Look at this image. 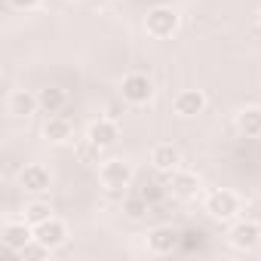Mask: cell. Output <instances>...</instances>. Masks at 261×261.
Instances as JSON below:
<instances>
[{"mask_svg":"<svg viewBox=\"0 0 261 261\" xmlns=\"http://www.w3.org/2000/svg\"><path fill=\"white\" fill-rule=\"evenodd\" d=\"M154 80L148 77V74H142V71H133V74H126L123 77V83H120V98H126L129 105H136V108H142V105H148L151 98H154Z\"/></svg>","mask_w":261,"mask_h":261,"instance_id":"cell-2","label":"cell"},{"mask_svg":"<svg viewBox=\"0 0 261 261\" xmlns=\"http://www.w3.org/2000/svg\"><path fill=\"white\" fill-rule=\"evenodd\" d=\"M19 185H22V191H28V194H34V197H40V194H46V191H49L53 175H49V169H46L43 163H28V166L19 172Z\"/></svg>","mask_w":261,"mask_h":261,"instance_id":"cell-8","label":"cell"},{"mask_svg":"<svg viewBox=\"0 0 261 261\" xmlns=\"http://www.w3.org/2000/svg\"><path fill=\"white\" fill-rule=\"evenodd\" d=\"M258 25H261V10H258Z\"/></svg>","mask_w":261,"mask_h":261,"instance_id":"cell-24","label":"cell"},{"mask_svg":"<svg viewBox=\"0 0 261 261\" xmlns=\"http://www.w3.org/2000/svg\"><path fill=\"white\" fill-rule=\"evenodd\" d=\"M34 237L43 243V246H49V249H59V246H65L68 243V224L62 221V218H46V221H40L37 227H34Z\"/></svg>","mask_w":261,"mask_h":261,"instance_id":"cell-11","label":"cell"},{"mask_svg":"<svg viewBox=\"0 0 261 261\" xmlns=\"http://www.w3.org/2000/svg\"><path fill=\"white\" fill-rule=\"evenodd\" d=\"M169 191H172V197H178V200H194L197 194H200V175L197 172H191V169H175V172H169Z\"/></svg>","mask_w":261,"mask_h":261,"instance_id":"cell-10","label":"cell"},{"mask_svg":"<svg viewBox=\"0 0 261 261\" xmlns=\"http://www.w3.org/2000/svg\"><path fill=\"white\" fill-rule=\"evenodd\" d=\"M10 7H16V10H22V13H31V10L40 7V0H10Z\"/></svg>","mask_w":261,"mask_h":261,"instance_id":"cell-23","label":"cell"},{"mask_svg":"<svg viewBox=\"0 0 261 261\" xmlns=\"http://www.w3.org/2000/svg\"><path fill=\"white\" fill-rule=\"evenodd\" d=\"M86 139H89L98 151H108V148H114L117 139H120V126H117V120H111V117H98V120L89 123Z\"/></svg>","mask_w":261,"mask_h":261,"instance_id":"cell-7","label":"cell"},{"mask_svg":"<svg viewBox=\"0 0 261 261\" xmlns=\"http://www.w3.org/2000/svg\"><path fill=\"white\" fill-rule=\"evenodd\" d=\"M246 218H252L255 224H261V197H252L246 203Z\"/></svg>","mask_w":261,"mask_h":261,"instance_id":"cell-22","label":"cell"},{"mask_svg":"<svg viewBox=\"0 0 261 261\" xmlns=\"http://www.w3.org/2000/svg\"><path fill=\"white\" fill-rule=\"evenodd\" d=\"M178 25H181L178 10H172V7H166V4L148 10V16H145V31H148V37H154V40H169V37L178 31Z\"/></svg>","mask_w":261,"mask_h":261,"instance_id":"cell-1","label":"cell"},{"mask_svg":"<svg viewBox=\"0 0 261 261\" xmlns=\"http://www.w3.org/2000/svg\"><path fill=\"white\" fill-rule=\"evenodd\" d=\"M98 181L105 191L111 194H123L129 185H133V166L126 160H105L98 166Z\"/></svg>","mask_w":261,"mask_h":261,"instance_id":"cell-3","label":"cell"},{"mask_svg":"<svg viewBox=\"0 0 261 261\" xmlns=\"http://www.w3.org/2000/svg\"><path fill=\"white\" fill-rule=\"evenodd\" d=\"M123 212H126V218H142L145 212H148V203H145V197H126L123 200Z\"/></svg>","mask_w":261,"mask_h":261,"instance_id":"cell-20","label":"cell"},{"mask_svg":"<svg viewBox=\"0 0 261 261\" xmlns=\"http://www.w3.org/2000/svg\"><path fill=\"white\" fill-rule=\"evenodd\" d=\"M240 209H243L240 197H237L233 191H227V188H215V191L206 194V212H209L212 218H218V221L233 218Z\"/></svg>","mask_w":261,"mask_h":261,"instance_id":"cell-5","label":"cell"},{"mask_svg":"<svg viewBox=\"0 0 261 261\" xmlns=\"http://www.w3.org/2000/svg\"><path fill=\"white\" fill-rule=\"evenodd\" d=\"M22 215L37 227L40 221H46V218H53V206L46 203V200H28L25 203V209H22Z\"/></svg>","mask_w":261,"mask_h":261,"instance_id":"cell-18","label":"cell"},{"mask_svg":"<svg viewBox=\"0 0 261 261\" xmlns=\"http://www.w3.org/2000/svg\"><path fill=\"white\" fill-rule=\"evenodd\" d=\"M49 252H53V249H49V246H43V243L34 237V240H31V243H28V246L19 252V258H22V261H43Z\"/></svg>","mask_w":261,"mask_h":261,"instance_id":"cell-19","label":"cell"},{"mask_svg":"<svg viewBox=\"0 0 261 261\" xmlns=\"http://www.w3.org/2000/svg\"><path fill=\"white\" fill-rule=\"evenodd\" d=\"M237 129L246 139H261V108H243L237 114Z\"/></svg>","mask_w":261,"mask_h":261,"instance_id":"cell-17","label":"cell"},{"mask_svg":"<svg viewBox=\"0 0 261 261\" xmlns=\"http://www.w3.org/2000/svg\"><path fill=\"white\" fill-rule=\"evenodd\" d=\"M71 136H74V123L68 117H62V114H49L46 117V123H43V139L49 145H65V142H71Z\"/></svg>","mask_w":261,"mask_h":261,"instance_id":"cell-14","label":"cell"},{"mask_svg":"<svg viewBox=\"0 0 261 261\" xmlns=\"http://www.w3.org/2000/svg\"><path fill=\"white\" fill-rule=\"evenodd\" d=\"M7 111L13 117H31L40 111V101H37V92L31 89H13L10 98H7Z\"/></svg>","mask_w":261,"mask_h":261,"instance_id":"cell-15","label":"cell"},{"mask_svg":"<svg viewBox=\"0 0 261 261\" xmlns=\"http://www.w3.org/2000/svg\"><path fill=\"white\" fill-rule=\"evenodd\" d=\"M34 240V224L22 215V218H7L4 227H0V243H4L10 252H22L28 243Z\"/></svg>","mask_w":261,"mask_h":261,"instance_id":"cell-4","label":"cell"},{"mask_svg":"<svg viewBox=\"0 0 261 261\" xmlns=\"http://www.w3.org/2000/svg\"><path fill=\"white\" fill-rule=\"evenodd\" d=\"M111 4H117V0H111Z\"/></svg>","mask_w":261,"mask_h":261,"instance_id":"cell-25","label":"cell"},{"mask_svg":"<svg viewBox=\"0 0 261 261\" xmlns=\"http://www.w3.org/2000/svg\"><path fill=\"white\" fill-rule=\"evenodd\" d=\"M227 243L240 252H252L261 246V224H255L252 218H240L233 221V227L227 230Z\"/></svg>","mask_w":261,"mask_h":261,"instance_id":"cell-6","label":"cell"},{"mask_svg":"<svg viewBox=\"0 0 261 261\" xmlns=\"http://www.w3.org/2000/svg\"><path fill=\"white\" fill-rule=\"evenodd\" d=\"M172 111L181 117V120H194L206 111V92L200 89H181L175 98H172Z\"/></svg>","mask_w":261,"mask_h":261,"instance_id":"cell-9","label":"cell"},{"mask_svg":"<svg viewBox=\"0 0 261 261\" xmlns=\"http://www.w3.org/2000/svg\"><path fill=\"white\" fill-rule=\"evenodd\" d=\"M175 246H178V230L172 224H160L148 233V252L151 255H172Z\"/></svg>","mask_w":261,"mask_h":261,"instance_id":"cell-12","label":"cell"},{"mask_svg":"<svg viewBox=\"0 0 261 261\" xmlns=\"http://www.w3.org/2000/svg\"><path fill=\"white\" fill-rule=\"evenodd\" d=\"M126 105H129L126 98H114V101H108V105H105V117H111V120L120 123V117L126 114Z\"/></svg>","mask_w":261,"mask_h":261,"instance_id":"cell-21","label":"cell"},{"mask_svg":"<svg viewBox=\"0 0 261 261\" xmlns=\"http://www.w3.org/2000/svg\"><path fill=\"white\" fill-rule=\"evenodd\" d=\"M37 101H40V111L43 114H62L65 105H68V92L59 89V86H46L37 92Z\"/></svg>","mask_w":261,"mask_h":261,"instance_id":"cell-16","label":"cell"},{"mask_svg":"<svg viewBox=\"0 0 261 261\" xmlns=\"http://www.w3.org/2000/svg\"><path fill=\"white\" fill-rule=\"evenodd\" d=\"M151 166H154L157 172L169 175V172H175V169L181 166V151H178L175 145H169V142L154 145V151H151Z\"/></svg>","mask_w":261,"mask_h":261,"instance_id":"cell-13","label":"cell"}]
</instances>
